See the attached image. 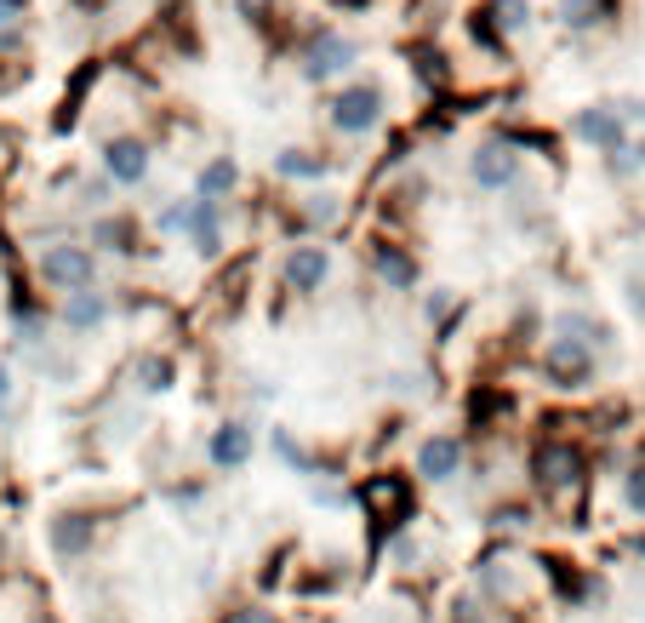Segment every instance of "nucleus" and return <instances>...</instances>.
<instances>
[{"label": "nucleus", "instance_id": "obj_11", "mask_svg": "<svg viewBox=\"0 0 645 623\" xmlns=\"http://www.w3.org/2000/svg\"><path fill=\"white\" fill-rule=\"evenodd\" d=\"M326 252L320 246H297L292 257H286V281L297 286V292H320V281H326Z\"/></svg>", "mask_w": 645, "mask_h": 623}, {"label": "nucleus", "instance_id": "obj_18", "mask_svg": "<svg viewBox=\"0 0 645 623\" xmlns=\"http://www.w3.org/2000/svg\"><path fill=\"white\" fill-rule=\"evenodd\" d=\"M491 23L503 29V35H515V29L531 23V7H526V0H491Z\"/></svg>", "mask_w": 645, "mask_h": 623}, {"label": "nucleus", "instance_id": "obj_2", "mask_svg": "<svg viewBox=\"0 0 645 623\" xmlns=\"http://www.w3.org/2000/svg\"><path fill=\"white\" fill-rule=\"evenodd\" d=\"M355 63H360V46L349 35H337V29H320V35L309 41V52H303V75L331 81V75H349Z\"/></svg>", "mask_w": 645, "mask_h": 623}, {"label": "nucleus", "instance_id": "obj_7", "mask_svg": "<svg viewBox=\"0 0 645 623\" xmlns=\"http://www.w3.org/2000/svg\"><path fill=\"white\" fill-rule=\"evenodd\" d=\"M542 367H549V378H560V383H583L589 378V344L583 338H549Z\"/></svg>", "mask_w": 645, "mask_h": 623}, {"label": "nucleus", "instance_id": "obj_9", "mask_svg": "<svg viewBox=\"0 0 645 623\" xmlns=\"http://www.w3.org/2000/svg\"><path fill=\"white\" fill-rule=\"evenodd\" d=\"M577 475H583V457H577V446H542L537 452V481L542 486L565 492V486H577Z\"/></svg>", "mask_w": 645, "mask_h": 623}, {"label": "nucleus", "instance_id": "obj_8", "mask_svg": "<svg viewBox=\"0 0 645 623\" xmlns=\"http://www.w3.org/2000/svg\"><path fill=\"white\" fill-rule=\"evenodd\" d=\"M104 167H109L115 183H144V178H149V144H138V138H115V144L104 149Z\"/></svg>", "mask_w": 645, "mask_h": 623}, {"label": "nucleus", "instance_id": "obj_19", "mask_svg": "<svg viewBox=\"0 0 645 623\" xmlns=\"http://www.w3.org/2000/svg\"><path fill=\"white\" fill-rule=\"evenodd\" d=\"M378 270H383L394 286H412V275H417V270H412V257H400L394 246H378Z\"/></svg>", "mask_w": 645, "mask_h": 623}, {"label": "nucleus", "instance_id": "obj_6", "mask_svg": "<svg viewBox=\"0 0 645 623\" xmlns=\"http://www.w3.org/2000/svg\"><path fill=\"white\" fill-rule=\"evenodd\" d=\"M468 172H474V183H480V189H508L520 178V155L508 144H486L480 155L468 160Z\"/></svg>", "mask_w": 645, "mask_h": 623}, {"label": "nucleus", "instance_id": "obj_25", "mask_svg": "<svg viewBox=\"0 0 645 623\" xmlns=\"http://www.w3.org/2000/svg\"><path fill=\"white\" fill-rule=\"evenodd\" d=\"M241 623H275V617H268V612H246Z\"/></svg>", "mask_w": 645, "mask_h": 623}, {"label": "nucleus", "instance_id": "obj_12", "mask_svg": "<svg viewBox=\"0 0 645 623\" xmlns=\"http://www.w3.org/2000/svg\"><path fill=\"white\" fill-rule=\"evenodd\" d=\"M246 457H252V435L241 430V423H229V430H218V435H212V464L241 469Z\"/></svg>", "mask_w": 645, "mask_h": 623}, {"label": "nucleus", "instance_id": "obj_4", "mask_svg": "<svg viewBox=\"0 0 645 623\" xmlns=\"http://www.w3.org/2000/svg\"><path fill=\"white\" fill-rule=\"evenodd\" d=\"M41 275L63 292H81V286H92V252L86 246H46Z\"/></svg>", "mask_w": 645, "mask_h": 623}, {"label": "nucleus", "instance_id": "obj_21", "mask_svg": "<svg viewBox=\"0 0 645 623\" xmlns=\"http://www.w3.org/2000/svg\"><path fill=\"white\" fill-rule=\"evenodd\" d=\"M234 12H241L246 23H268L281 12V0H234Z\"/></svg>", "mask_w": 645, "mask_h": 623}, {"label": "nucleus", "instance_id": "obj_28", "mask_svg": "<svg viewBox=\"0 0 645 623\" xmlns=\"http://www.w3.org/2000/svg\"><path fill=\"white\" fill-rule=\"evenodd\" d=\"M639 120H645V109H639Z\"/></svg>", "mask_w": 645, "mask_h": 623}, {"label": "nucleus", "instance_id": "obj_15", "mask_svg": "<svg viewBox=\"0 0 645 623\" xmlns=\"http://www.w3.org/2000/svg\"><path fill=\"white\" fill-rule=\"evenodd\" d=\"M600 12H605V0H560L554 7V18L565 29H589V23H600Z\"/></svg>", "mask_w": 645, "mask_h": 623}, {"label": "nucleus", "instance_id": "obj_22", "mask_svg": "<svg viewBox=\"0 0 645 623\" xmlns=\"http://www.w3.org/2000/svg\"><path fill=\"white\" fill-rule=\"evenodd\" d=\"M417 75L429 86H446V70H440V52H417Z\"/></svg>", "mask_w": 645, "mask_h": 623}, {"label": "nucleus", "instance_id": "obj_1", "mask_svg": "<svg viewBox=\"0 0 645 623\" xmlns=\"http://www.w3.org/2000/svg\"><path fill=\"white\" fill-rule=\"evenodd\" d=\"M378 120H383V86L355 81V86H343V92L331 97V126H337V133L360 138V133H371Z\"/></svg>", "mask_w": 645, "mask_h": 623}, {"label": "nucleus", "instance_id": "obj_24", "mask_svg": "<svg viewBox=\"0 0 645 623\" xmlns=\"http://www.w3.org/2000/svg\"><path fill=\"white\" fill-rule=\"evenodd\" d=\"M144 378H149V389H166V360H144Z\"/></svg>", "mask_w": 645, "mask_h": 623}, {"label": "nucleus", "instance_id": "obj_10", "mask_svg": "<svg viewBox=\"0 0 645 623\" xmlns=\"http://www.w3.org/2000/svg\"><path fill=\"white\" fill-rule=\"evenodd\" d=\"M457 464H463V446H457V441H446V435H434V441H423V446H417V469H423L429 481H452V475H457Z\"/></svg>", "mask_w": 645, "mask_h": 623}, {"label": "nucleus", "instance_id": "obj_23", "mask_svg": "<svg viewBox=\"0 0 645 623\" xmlns=\"http://www.w3.org/2000/svg\"><path fill=\"white\" fill-rule=\"evenodd\" d=\"M628 504L645 515V469H634V475H628Z\"/></svg>", "mask_w": 645, "mask_h": 623}, {"label": "nucleus", "instance_id": "obj_26", "mask_svg": "<svg viewBox=\"0 0 645 623\" xmlns=\"http://www.w3.org/2000/svg\"><path fill=\"white\" fill-rule=\"evenodd\" d=\"M7 389H12V378H7V367H0V395H7Z\"/></svg>", "mask_w": 645, "mask_h": 623}, {"label": "nucleus", "instance_id": "obj_16", "mask_svg": "<svg viewBox=\"0 0 645 623\" xmlns=\"http://www.w3.org/2000/svg\"><path fill=\"white\" fill-rule=\"evenodd\" d=\"M234 183H241V172H234V160H207V172H200V194H229Z\"/></svg>", "mask_w": 645, "mask_h": 623}, {"label": "nucleus", "instance_id": "obj_5", "mask_svg": "<svg viewBox=\"0 0 645 623\" xmlns=\"http://www.w3.org/2000/svg\"><path fill=\"white\" fill-rule=\"evenodd\" d=\"M577 138L583 144H594V149H605V155H617L623 144H628V126H623V109H583L577 115Z\"/></svg>", "mask_w": 645, "mask_h": 623}, {"label": "nucleus", "instance_id": "obj_20", "mask_svg": "<svg viewBox=\"0 0 645 623\" xmlns=\"http://www.w3.org/2000/svg\"><path fill=\"white\" fill-rule=\"evenodd\" d=\"M400 498H405L400 481H371V486H366V504H371V509H394Z\"/></svg>", "mask_w": 645, "mask_h": 623}, {"label": "nucleus", "instance_id": "obj_3", "mask_svg": "<svg viewBox=\"0 0 645 623\" xmlns=\"http://www.w3.org/2000/svg\"><path fill=\"white\" fill-rule=\"evenodd\" d=\"M160 223H166V229H183V235H189L200 252H218V201H212V194H194V201L172 207Z\"/></svg>", "mask_w": 645, "mask_h": 623}, {"label": "nucleus", "instance_id": "obj_14", "mask_svg": "<svg viewBox=\"0 0 645 623\" xmlns=\"http://www.w3.org/2000/svg\"><path fill=\"white\" fill-rule=\"evenodd\" d=\"M52 543L63 549V555H75V549H86L92 543V520H81V515H63L57 527H52Z\"/></svg>", "mask_w": 645, "mask_h": 623}, {"label": "nucleus", "instance_id": "obj_27", "mask_svg": "<svg viewBox=\"0 0 645 623\" xmlns=\"http://www.w3.org/2000/svg\"><path fill=\"white\" fill-rule=\"evenodd\" d=\"M343 7H366V0H343Z\"/></svg>", "mask_w": 645, "mask_h": 623}, {"label": "nucleus", "instance_id": "obj_13", "mask_svg": "<svg viewBox=\"0 0 645 623\" xmlns=\"http://www.w3.org/2000/svg\"><path fill=\"white\" fill-rule=\"evenodd\" d=\"M275 172H281V178H326V155L286 149V155H275Z\"/></svg>", "mask_w": 645, "mask_h": 623}, {"label": "nucleus", "instance_id": "obj_17", "mask_svg": "<svg viewBox=\"0 0 645 623\" xmlns=\"http://www.w3.org/2000/svg\"><path fill=\"white\" fill-rule=\"evenodd\" d=\"M109 315V304L104 298H97V292H75V298H70V326H97V320H104Z\"/></svg>", "mask_w": 645, "mask_h": 623}]
</instances>
